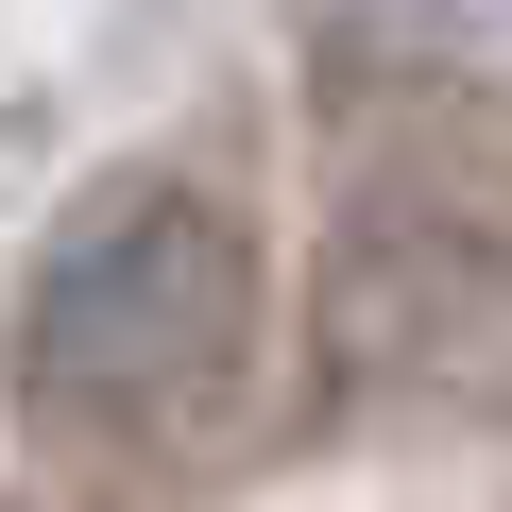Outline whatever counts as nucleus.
I'll list each match as a JSON object with an SVG mask.
<instances>
[{"mask_svg": "<svg viewBox=\"0 0 512 512\" xmlns=\"http://www.w3.org/2000/svg\"><path fill=\"white\" fill-rule=\"evenodd\" d=\"M239 359H256V239L171 171L103 188L18 291V410L52 444H154L222 410Z\"/></svg>", "mask_w": 512, "mask_h": 512, "instance_id": "1", "label": "nucleus"}]
</instances>
